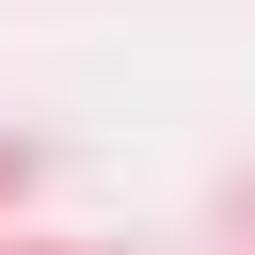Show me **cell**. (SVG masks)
Here are the masks:
<instances>
[]
</instances>
